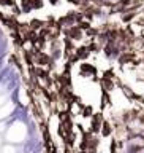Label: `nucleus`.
I'll use <instances>...</instances> for the list:
<instances>
[{"label": "nucleus", "mask_w": 144, "mask_h": 153, "mask_svg": "<svg viewBox=\"0 0 144 153\" xmlns=\"http://www.w3.org/2000/svg\"><path fill=\"white\" fill-rule=\"evenodd\" d=\"M113 132H114V128H113V124L108 121V120H105L103 124H102V129H100V136H102L103 139H109L113 136Z\"/></svg>", "instance_id": "7ed1b4c3"}, {"label": "nucleus", "mask_w": 144, "mask_h": 153, "mask_svg": "<svg viewBox=\"0 0 144 153\" xmlns=\"http://www.w3.org/2000/svg\"><path fill=\"white\" fill-rule=\"evenodd\" d=\"M5 152H7V153H13V148L11 147H5Z\"/></svg>", "instance_id": "f8f14e48"}, {"label": "nucleus", "mask_w": 144, "mask_h": 153, "mask_svg": "<svg viewBox=\"0 0 144 153\" xmlns=\"http://www.w3.org/2000/svg\"><path fill=\"white\" fill-rule=\"evenodd\" d=\"M65 33L71 38V40H81V38H83V29H81L79 26H71V27H68V29L65 30Z\"/></svg>", "instance_id": "f03ea898"}, {"label": "nucleus", "mask_w": 144, "mask_h": 153, "mask_svg": "<svg viewBox=\"0 0 144 153\" xmlns=\"http://www.w3.org/2000/svg\"><path fill=\"white\" fill-rule=\"evenodd\" d=\"M87 153H98V150H97V148H94V150H89Z\"/></svg>", "instance_id": "ddd939ff"}, {"label": "nucleus", "mask_w": 144, "mask_h": 153, "mask_svg": "<svg viewBox=\"0 0 144 153\" xmlns=\"http://www.w3.org/2000/svg\"><path fill=\"white\" fill-rule=\"evenodd\" d=\"M89 150H81V148H76V150H73V153H87Z\"/></svg>", "instance_id": "9d476101"}, {"label": "nucleus", "mask_w": 144, "mask_h": 153, "mask_svg": "<svg viewBox=\"0 0 144 153\" xmlns=\"http://www.w3.org/2000/svg\"><path fill=\"white\" fill-rule=\"evenodd\" d=\"M0 145H2V140H0Z\"/></svg>", "instance_id": "dca6fc26"}, {"label": "nucleus", "mask_w": 144, "mask_h": 153, "mask_svg": "<svg viewBox=\"0 0 144 153\" xmlns=\"http://www.w3.org/2000/svg\"><path fill=\"white\" fill-rule=\"evenodd\" d=\"M98 147H100V139L95 137V134H92V137H90V140H89V150H94V148L98 150Z\"/></svg>", "instance_id": "423d86ee"}, {"label": "nucleus", "mask_w": 144, "mask_h": 153, "mask_svg": "<svg viewBox=\"0 0 144 153\" xmlns=\"http://www.w3.org/2000/svg\"><path fill=\"white\" fill-rule=\"evenodd\" d=\"M49 2H51V3H52V5H56V3H57V2H59V0H49Z\"/></svg>", "instance_id": "4468645a"}, {"label": "nucleus", "mask_w": 144, "mask_h": 153, "mask_svg": "<svg viewBox=\"0 0 144 153\" xmlns=\"http://www.w3.org/2000/svg\"><path fill=\"white\" fill-rule=\"evenodd\" d=\"M64 153H73V150H71L70 147H67V145H65V148H64Z\"/></svg>", "instance_id": "9b49d317"}, {"label": "nucleus", "mask_w": 144, "mask_h": 153, "mask_svg": "<svg viewBox=\"0 0 144 153\" xmlns=\"http://www.w3.org/2000/svg\"><path fill=\"white\" fill-rule=\"evenodd\" d=\"M109 104H111V97H109V94H103L102 96V107L109 105Z\"/></svg>", "instance_id": "1a4fd4ad"}, {"label": "nucleus", "mask_w": 144, "mask_h": 153, "mask_svg": "<svg viewBox=\"0 0 144 153\" xmlns=\"http://www.w3.org/2000/svg\"><path fill=\"white\" fill-rule=\"evenodd\" d=\"M117 145H119V140L113 139L111 143H109V152H111V153H119V152H117Z\"/></svg>", "instance_id": "0eeeda50"}, {"label": "nucleus", "mask_w": 144, "mask_h": 153, "mask_svg": "<svg viewBox=\"0 0 144 153\" xmlns=\"http://www.w3.org/2000/svg\"><path fill=\"white\" fill-rule=\"evenodd\" d=\"M103 121H105V118H103V113L102 112L94 113L92 118H90V128H89V131L92 132V134H100V129H102Z\"/></svg>", "instance_id": "f257e3e1"}, {"label": "nucleus", "mask_w": 144, "mask_h": 153, "mask_svg": "<svg viewBox=\"0 0 144 153\" xmlns=\"http://www.w3.org/2000/svg\"><path fill=\"white\" fill-rule=\"evenodd\" d=\"M76 139H78V132H70V134H67V136L64 137V140H65V145L67 147H70V148H73L76 145Z\"/></svg>", "instance_id": "20e7f679"}, {"label": "nucleus", "mask_w": 144, "mask_h": 153, "mask_svg": "<svg viewBox=\"0 0 144 153\" xmlns=\"http://www.w3.org/2000/svg\"><path fill=\"white\" fill-rule=\"evenodd\" d=\"M3 129H5V128L2 126V124H0V132H2V131H3Z\"/></svg>", "instance_id": "2eb2a0df"}, {"label": "nucleus", "mask_w": 144, "mask_h": 153, "mask_svg": "<svg viewBox=\"0 0 144 153\" xmlns=\"http://www.w3.org/2000/svg\"><path fill=\"white\" fill-rule=\"evenodd\" d=\"M81 115H83V118H92V115H94L92 105H84V108L81 110Z\"/></svg>", "instance_id": "39448f33"}, {"label": "nucleus", "mask_w": 144, "mask_h": 153, "mask_svg": "<svg viewBox=\"0 0 144 153\" xmlns=\"http://www.w3.org/2000/svg\"><path fill=\"white\" fill-rule=\"evenodd\" d=\"M76 51H78V56L83 57V59H86V57L89 56V50H87V48H78Z\"/></svg>", "instance_id": "6e6552de"}]
</instances>
